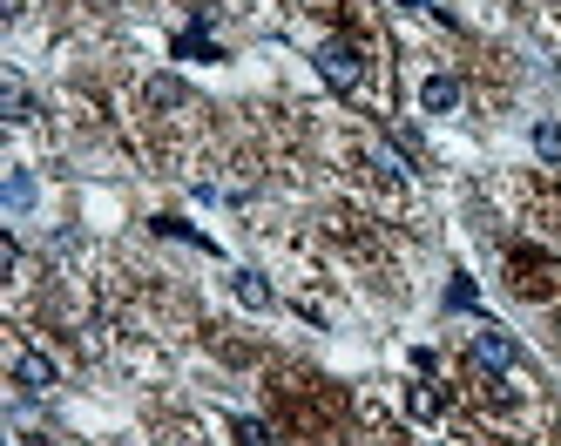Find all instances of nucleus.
<instances>
[{"mask_svg":"<svg viewBox=\"0 0 561 446\" xmlns=\"http://www.w3.org/2000/svg\"><path fill=\"white\" fill-rule=\"evenodd\" d=\"M474 352H480V365H514V359H521V352H514V338H501V332H480Z\"/></svg>","mask_w":561,"mask_h":446,"instance_id":"0eeeda50","label":"nucleus"},{"mask_svg":"<svg viewBox=\"0 0 561 446\" xmlns=\"http://www.w3.org/2000/svg\"><path fill=\"white\" fill-rule=\"evenodd\" d=\"M176 61H217V41H210L203 28H183L176 34Z\"/></svg>","mask_w":561,"mask_h":446,"instance_id":"423d86ee","label":"nucleus"},{"mask_svg":"<svg viewBox=\"0 0 561 446\" xmlns=\"http://www.w3.org/2000/svg\"><path fill=\"white\" fill-rule=\"evenodd\" d=\"M149 102H156V109H183L190 95H183V82H149Z\"/></svg>","mask_w":561,"mask_h":446,"instance_id":"9d476101","label":"nucleus"},{"mask_svg":"<svg viewBox=\"0 0 561 446\" xmlns=\"http://www.w3.org/2000/svg\"><path fill=\"white\" fill-rule=\"evenodd\" d=\"M230 291H237V305H251V311H271V284L257 278V271H237V278H230Z\"/></svg>","mask_w":561,"mask_h":446,"instance_id":"39448f33","label":"nucleus"},{"mask_svg":"<svg viewBox=\"0 0 561 446\" xmlns=\"http://www.w3.org/2000/svg\"><path fill=\"white\" fill-rule=\"evenodd\" d=\"M447 305H453V311H474V284H467V278H453V291H447Z\"/></svg>","mask_w":561,"mask_h":446,"instance_id":"ddd939ff","label":"nucleus"},{"mask_svg":"<svg viewBox=\"0 0 561 446\" xmlns=\"http://www.w3.org/2000/svg\"><path fill=\"white\" fill-rule=\"evenodd\" d=\"M0 102H7V122H34V95H28V82L7 68L0 75Z\"/></svg>","mask_w":561,"mask_h":446,"instance_id":"20e7f679","label":"nucleus"},{"mask_svg":"<svg viewBox=\"0 0 561 446\" xmlns=\"http://www.w3.org/2000/svg\"><path fill=\"white\" fill-rule=\"evenodd\" d=\"M318 75H325L338 95H352V88H359V75H365L359 48H352V41H325V48H318Z\"/></svg>","mask_w":561,"mask_h":446,"instance_id":"f257e3e1","label":"nucleus"},{"mask_svg":"<svg viewBox=\"0 0 561 446\" xmlns=\"http://www.w3.org/2000/svg\"><path fill=\"white\" fill-rule=\"evenodd\" d=\"M14 386L21 392H55V359H48V352H14Z\"/></svg>","mask_w":561,"mask_h":446,"instance_id":"f03ea898","label":"nucleus"},{"mask_svg":"<svg viewBox=\"0 0 561 446\" xmlns=\"http://www.w3.org/2000/svg\"><path fill=\"white\" fill-rule=\"evenodd\" d=\"M420 109L426 115H453L460 109V82H453V75H426L420 82Z\"/></svg>","mask_w":561,"mask_h":446,"instance_id":"7ed1b4c3","label":"nucleus"},{"mask_svg":"<svg viewBox=\"0 0 561 446\" xmlns=\"http://www.w3.org/2000/svg\"><path fill=\"white\" fill-rule=\"evenodd\" d=\"M7 210H34V176H28V169L7 176Z\"/></svg>","mask_w":561,"mask_h":446,"instance_id":"6e6552de","label":"nucleus"},{"mask_svg":"<svg viewBox=\"0 0 561 446\" xmlns=\"http://www.w3.org/2000/svg\"><path fill=\"white\" fill-rule=\"evenodd\" d=\"M406 406H413L420 419H433V413H440V392H433V386H413V392H406Z\"/></svg>","mask_w":561,"mask_h":446,"instance_id":"f8f14e48","label":"nucleus"},{"mask_svg":"<svg viewBox=\"0 0 561 446\" xmlns=\"http://www.w3.org/2000/svg\"><path fill=\"white\" fill-rule=\"evenodd\" d=\"M230 433H237V446H271V426H264V419H230Z\"/></svg>","mask_w":561,"mask_h":446,"instance_id":"1a4fd4ad","label":"nucleus"},{"mask_svg":"<svg viewBox=\"0 0 561 446\" xmlns=\"http://www.w3.org/2000/svg\"><path fill=\"white\" fill-rule=\"evenodd\" d=\"M534 149H541L548 163H561V129L555 122H534Z\"/></svg>","mask_w":561,"mask_h":446,"instance_id":"9b49d317","label":"nucleus"}]
</instances>
